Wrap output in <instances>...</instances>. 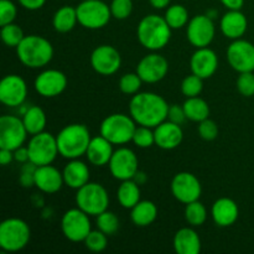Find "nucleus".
Listing matches in <instances>:
<instances>
[{
	"instance_id": "7c9ffc66",
	"label": "nucleus",
	"mask_w": 254,
	"mask_h": 254,
	"mask_svg": "<svg viewBox=\"0 0 254 254\" xmlns=\"http://www.w3.org/2000/svg\"><path fill=\"white\" fill-rule=\"evenodd\" d=\"M138 184L130 179V180H124L119 185L118 191H117V198L122 207L124 208H133L136 203L140 201V189Z\"/></svg>"
},
{
	"instance_id": "4c0bfd02",
	"label": "nucleus",
	"mask_w": 254,
	"mask_h": 254,
	"mask_svg": "<svg viewBox=\"0 0 254 254\" xmlns=\"http://www.w3.org/2000/svg\"><path fill=\"white\" fill-rule=\"evenodd\" d=\"M133 141L138 148L146 149L150 148L155 144V134L151 130V128L144 126L136 127L135 131L133 135Z\"/></svg>"
},
{
	"instance_id": "4468645a",
	"label": "nucleus",
	"mask_w": 254,
	"mask_h": 254,
	"mask_svg": "<svg viewBox=\"0 0 254 254\" xmlns=\"http://www.w3.org/2000/svg\"><path fill=\"white\" fill-rule=\"evenodd\" d=\"M171 192L176 200L188 205L200 198L202 188L198 179L193 174L183 171L174 176L171 181Z\"/></svg>"
},
{
	"instance_id": "f704fd0d",
	"label": "nucleus",
	"mask_w": 254,
	"mask_h": 254,
	"mask_svg": "<svg viewBox=\"0 0 254 254\" xmlns=\"http://www.w3.org/2000/svg\"><path fill=\"white\" fill-rule=\"evenodd\" d=\"M119 218L117 217L116 213L111 211H104L101 215L97 216V228L106 233L107 236H113L118 232L119 230Z\"/></svg>"
},
{
	"instance_id": "c9c22d12",
	"label": "nucleus",
	"mask_w": 254,
	"mask_h": 254,
	"mask_svg": "<svg viewBox=\"0 0 254 254\" xmlns=\"http://www.w3.org/2000/svg\"><path fill=\"white\" fill-rule=\"evenodd\" d=\"M24 37L25 35L22 29L19 25L14 24V22L5 25V26H1V39L2 42L6 46L15 47L16 49L20 42L24 40Z\"/></svg>"
},
{
	"instance_id": "2eb2a0df",
	"label": "nucleus",
	"mask_w": 254,
	"mask_h": 254,
	"mask_svg": "<svg viewBox=\"0 0 254 254\" xmlns=\"http://www.w3.org/2000/svg\"><path fill=\"white\" fill-rule=\"evenodd\" d=\"M227 61L235 71H254V45L247 40H233L227 49Z\"/></svg>"
},
{
	"instance_id": "b1692460",
	"label": "nucleus",
	"mask_w": 254,
	"mask_h": 254,
	"mask_svg": "<svg viewBox=\"0 0 254 254\" xmlns=\"http://www.w3.org/2000/svg\"><path fill=\"white\" fill-rule=\"evenodd\" d=\"M220 26L221 31L227 39L238 40L247 31L248 21L241 10H228L221 19Z\"/></svg>"
},
{
	"instance_id": "ddd939ff",
	"label": "nucleus",
	"mask_w": 254,
	"mask_h": 254,
	"mask_svg": "<svg viewBox=\"0 0 254 254\" xmlns=\"http://www.w3.org/2000/svg\"><path fill=\"white\" fill-rule=\"evenodd\" d=\"M109 170L117 180H130L139 170L138 158L129 148H119L112 155L109 161Z\"/></svg>"
},
{
	"instance_id": "aec40b11",
	"label": "nucleus",
	"mask_w": 254,
	"mask_h": 254,
	"mask_svg": "<svg viewBox=\"0 0 254 254\" xmlns=\"http://www.w3.org/2000/svg\"><path fill=\"white\" fill-rule=\"evenodd\" d=\"M191 72L202 79L210 78L218 68V57L213 50L208 47L197 49L190 60Z\"/></svg>"
},
{
	"instance_id": "c85d7f7f",
	"label": "nucleus",
	"mask_w": 254,
	"mask_h": 254,
	"mask_svg": "<svg viewBox=\"0 0 254 254\" xmlns=\"http://www.w3.org/2000/svg\"><path fill=\"white\" fill-rule=\"evenodd\" d=\"M77 22H78V17H77L76 7H72L69 5H64V6L60 7L55 12L54 19H52L54 29L57 32H61V34H66V32L73 30Z\"/></svg>"
},
{
	"instance_id": "393cba45",
	"label": "nucleus",
	"mask_w": 254,
	"mask_h": 254,
	"mask_svg": "<svg viewBox=\"0 0 254 254\" xmlns=\"http://www.w3.org/2000/svg\"><path fill=\"white\" fill-rule=\"evenodd\" d=\"M113 144L107 140L104 136H94L91 139L88 149H87V160L94 166L108 165L113 155Z\"/></svg>"
},
{
	"instance_id": "0eeeda50",
	"label": "nucleus",
	"mask_w": 254,
	"mask_h": 254,
	"mask_svg": "<svg viewBox=\"0 0 254 254\" xmlns=\"http://www.w3.org/2000/svg\"><path fill=\"white\" fill-rule=\"evenodd\" d=\"M76 205L87 215L97 217L108 208L109 195L101 184L88 183L77 190Z\"/></svg>"
},
{
	"instance_id": "864d4df0",
	"label": "nucleus",
	"mask_w": 254,
	"mask_h": 254,
	"mask_svg": "<svg viewBox=\"0 0 254 254\" xmlns=\"http://www.w3.org/2000/svg\"><path fill=\"white\" fill-rule=\"evenodd\" d=\"M133 180L135 181L138 185H143V184H145L146 180H148V176H146V174L144 173V171L138 170V173L135 174V176L133 178Z\"/></svg>"
},
{
	"instance_id": "de8ad7c7",
	"label": "nucleus",
	"mask_w": 254,
	"mask_h": 254,
	"mask_svg": "<svg viewBox=\"0 0 254 254\" xmlns=\"http://www.w3.org/2000/svg\"><path fill=\"white\" fill-rule=\"evenodd\" d=\"M19 4L21 5L24 9L30 10V11H35V10L41 9L45 5L46 0H17Z\"/></svg>"
},
{
	"instance_id": "5701e85b",
	"label": "nucleus",
	"mask_w": 254,
	"mask_h": 254,
	"mask_svg": "<svg viewBox=\"0 0 254 254\" xmlns=\"http://www.w3.org/2000/svg\"><path fill=\"white\" fill-rule=\"evenodd\" d=\"M212 220L218 227H230L235 225L240 216L238 205L228 197H221L212 205Z\"/></svg>"
},
{
	"instance_id": "f3484780",
	"label": "nucleus",
	"mask_w": 254,
	"mask_h": 254,
	"mask_svg": "<svg viewBox=\"0 0 254 254\" xmlns=\"http://www.w3.org/2000/svg\"><path fill=\"white\" fill-rule=\"evenodd\" d=\"M27 96V86L17 74H7L0 82V101L7 107H20Z\"/></svg>"
},
{
	"instance_id": "4be33fe9",
	"label": "nucleus",
	"mask_w": 254,
	"mask_h": 254,
	"mask_svg": "<svg viewBox=\"0 0 254 254\" xmlns=\"http://www.w3.org/2000/svg\"><path fill=\"white\" fill-rule=\"evenodd\" d=\"M155 134V144L164 150H173L178 148L184 139L183 129L180 124L165 121L159 124L154 130Z\"/></svg>"
},
{
	"instance_id": "dca6fc26",
	"label": "nucleus",
	"mask_w": 254,
	"mask_h": 254,
	"mask_svg": "<svg viewBox=\"0 0 254 254\" xmlns=\"http://www.w3.org/2000/svg\"><path fill=\"white\" fill-rule=\"evenodd\" d=\"M92 68L102 76H112L122 66V56L118 50L109 45L96 47L91 55Z\"/></svg>"
},
{
	"instance_id": "a878e982",
	"label": "nucleus",
	"mask_w": 254,
	"mask_h": 254,
	"mask_svg": "<svg viewBox=\"0 0 254 254\" xmlns=\"http://www.w3.org/2000/svg\"><path fill=\"white\" fill-rule=\"evenodd\" d=\"M62 175H64V185L73 190H78L89 183L91 174H89L88 166L83 161L73 159L64 166Z\"/></svg>"
},
{
	"instance_id": "7ed1b4c3",
	"label": "nucleus",
	"mask_w": 254,
	"mask_h": 254,
	"mask_svg": "<svg viewBox=\"0 0 254 254\" xmlns=\"http://www.w3.org/2000/svg\"><path fill=\"white\" fill-rule=\"evenodd\" d=\"M19 61L29 68H41L49 64L54 57L51 42L39 35H29L16 47Z\"/></svg>"
},
{
	"instance_id": "423d86ee",
	"label": "nucleus",
	"mask_w": 254,
	"mask_h": 254,
	"mask_svg": "<svg viewBox=\"0 0 254 254\" xmlns=\"http://www.w3.org/2000/svg\"><path fill=\"white\" fill-rule=\"evenodd\" d=\"M136 129V123L131 116L116 113L107 117L101 124V135L113 145H124L133 140L134 131Z\"/></svg>"
},
{
	"instance_id": "603ef678",
	"label": "nucleus",
	"mask_w": 254,
	"mask_h": 254,
	"mask_svg": "<svg viewBox=\"0 0 254 254\" xmlns=\"http://www.w3.org/2000/svg\"><path fill=\"white\" fill-rule=\"evenodd\" d=\"M170 1L171 0H149V2H150L151 6H153L154 9H158V10L169 7Z\"/></svg>"
},
{
	"instance_id": "bb28decb",
	"label": "nucleus",
	"mask_w": 254,
	"mask_h": 254,
	"mask_svg": "<svg viewBox=\"0 0 254 254\" xmlns=\"http://www.w3.org/2000/svg\"><path fill=\"white\" fill-rule=\"evenodd\" d=\"M174 250L178 254H198L201 252V240L192 228H181L174 237Z\"/></svg>"
},
{
	"instance_id": "79ce46f5",
	"label": "nucleus",
	"mask_w": 254,
	"mask_h": 254,
	"mask_svg": "<svg viewBox=\"0 0 254 254\" xmlns=\"http://www.w3.org/2000/svg\"><path fill=\"white\" fill-rule=\"evenodd\" d=\"M237 89L243 97L254 96V73L253 72H243L237 78Z\"/></svg>"
},
{
	"instance_id": "2f4dec72",
	"label": "nucleus",
	"mask_w": 254,
	"mask_h": 254,
	"mask_svg": "<svg viewBox=\"0 0 254 254\" xmlns=\"http://www.w3.org/2000/svg\"><path fill=\"white\" fill-rule=\"evenodd\" d=\"M184 111H185L186 118L190 119L192 122H200L205 121L210 116V107H208L207 102L205 99L200 98V97H190L186 99L183 104Z\"/></svg>"
},
{
	"instance_id": "a211bd4d",
	"label": "nucleus",
	"mask_w": 254,
	"mask_h": 254,
	"mask_svg": "<svg viewBox=\"0 0 254 254\" xmlns=\"http://www.w3.org/2000/svg\"><path fill=\"white\" fill-rule=\"evenodd\" d=\"M169 71V62L159 54H149L139 61L136 73L145 83H156L165 78Z\"/></svg>"
},
{
	"instance_id": "49530a36",
	"label": "nucleus",
	"mask_w": 254,
	"mask_h": 254,
	"mask_svg": "<svg viewBox=\"0 0 254 254\" xmlns=\"http://www.w3.org/2000/svg\"><path fill=\"white\" fill-rule=\"evenodd\" d=\"M186 114L185 111H184L183 106H179V104H173V106L169 107L168 112V121L173 122V123L176 124H183L185 122Z\"/></svg>"
},
{
	"instance_id": "9d476101",
	"label": "nucleus",
	"mask_w": 254,
	"mask_h": 254,
	"mask_svg": "<svg viewBox=\"0 0 254 254\" xmlns=\"http://www.w3.org/2000/svg\"><path fill=\"white\" fill-rule=\"evenodd\" d=\"M61 230L71 242H83L92 231L89 215L78 207L66 211L61 221Z\"/></svg>"
},
{
	"instance_id": "72a5a7b5",
	"label": "nucleus",
	"mask_w": 254,
	"mask_h": 254,
	"mask_svg": "<svg viewBox=\"0 0 254 254\" xmlns=\"http://www.w3.org/2000/svg\"><path fill=\"white\" fill-rule=\"evenodd\" d=\"M185 220L192 227H200L207 220V210L200 201H193L186 205Z\"/></svg>"
},
{
	"instance_id": "a18cd8bd",
	"label": "nucleus",
	"mask_w": 254,
	"mask_h": 254,
	"mask_svg": "<svg viewBox=\"0 0 254 254\" xmlns=\"http://www.w3.org/2000/svg\"><path fill=\"white\" fill-rule=\"evenodd\" d=\"M37 166L31 161H27L22 165L20 170L19 181L24 188H31L35 186V173H36Z\"/></svg>"
},
{
	"instance_id": "f257e3e1",
	"label": "nucleus",
	"mask_w": 254,
	"mask_h": 254,
	"mask_svg": "<svg viewBox=\"0 0 254 254\" xmlns=\"http://www.w3.org/2000/svg\"><path fill=\"white\" fill-rule=\"evenodd\" d=\"M169 104L165 99L153 92L134 94L129 103V113L136 124L156 128L168 119Z\"/></svg>"
},
{
	"instance_id": "473e14b6",
	"label": "nucleus",
	"mask_w": 254,
	"mask_h": 254,
	"mask_svg": "<svg viewBox=\"0 0 254 254\" xmlns=\"http://www.w3.org/2000/svg\"><path fill=\"white\" fill-rule=\"evenodd\" d=\"M165 20L173 30L181 29L189 24V11L180 4L171 5L165 11Z\"/></svg>"
},
{
	"instance_id": "5fc2aeb1",
	"label": "nucleus",
	"mask_w": 254,
	"mask_h": 254,
	"mask_svg": "<svg viewBox=\"0 0 254 254\" xmlns=\"http://www.w3.org/2000/svg\"><path fill=\"white\" fill-rule=\"evenodd\" d=\"M206 15H208V16H210L211 19H215V17H216V15H217V12H216L215 10H208V11H207V14H206Z\"/></svg>"
},
{
	"instance_id": "e433bc0d",
	"label": "nucleus",
	"mask_w": 254,
	"mask_h": 254,
	"mask_svg": "<svg viewBox=\"0 0 254 254\" xmlns=\"http://www.w3.org/2000/svg\"><path fill=\"white\" fill-rule=\"evenodd\" d=\"M107 237H108V236H107L106 233H103L102 231H99L98 228H97L96 231H91V232H89V235L87 236L86 240L83 241L84 246H86L87 250H89L91 252H103L107 248V245H108Z\"/></svg>"
},
{
	"instance_id": "f8f14e48",
	"label": "nucleus",
	"mask_w": 254,
	"mask_h": 254,
	"mask_svg": "<svg viewBox=\"0 0 254 254\" xmlns=\"http://www.w3.org/2000/svg\"><path fill=\"white\" fill-rule=\"evenodd\" d=\"M215 34L216 29L213 19H211L208 15H196L189 21L186 35H188L189 42L196 49L208 47L215 37Z\"/></svg>"
},
{
	"instance_id": "3c124183",
	"label": "nucleus",
	"mask_w": 254,
	"mask_h": 254,
	"mask_svg": "<svg viewBox=\"0 0 254 254\" xmlns=\"http://www.w3.org/2000/svg\"><path fill=\"white\" fill-rule=\"evenodd\" d=\"M221 2L228 10H241L245 4V0H221Z\"/></svg>"
},
{
	"instance_id": "1a4fd4ad",
	"label": "nucleus",
	"mask_w": 254,
	"mask_h": 254,
	"mask_svg": "<svg viewBox=\"0 0 254 254\" xmlns=\"http://www.w3.org/2000/svg\"><path fill=\"white\" fill-rule=\"evenodd\" d=\"M27 149H29L30 161L36 166L50 165L60 154L56 136L46 131L32 135L27 144Z\"/></svg>"
},
{
	"instance_id": "c756f323",
	"label": "nucleus",
	"mask_w": 254,
	"mask_h": 254,
	"mask_svg": "<svg viewBox=\"0 0 254 254\" xmlns=\"http://www.w3.org/2000/svg\"><path fill=\"white\" fill-rule=\"evenodd\" d=\"M22 122H24L27 133L35 135L44 131L46 128V114L40 107L31 106L22 113Z\"/></svg>"
},
{
	"instance_id": "6ab92c4d",
	"label": "nucleus",
	"mask_w": 254,
	"mask_h": 254,
	"mask_svg": "<svg viewBox=\"0 0 254 254\" xmlns=\"http://www.w3.org/2000/svg\"><path fill=\"white\" fill-rule=\"evenodd\" d=\"M34 87L40 96L45 98H54L66 89L67 77L59 69H46L36 77Z\"/></svg>"
},
{
	"instance_id": "f03ea898",
	"label": "nucleus",
	"mask_w": 254,
	"mask_h": 254,
	"mask_svg": "<svg viewBox=\"0 0 254 254\" xmlns=\"http://www.w3.org/2000/svg\"><path fill=\"white\" fill-rule=\"evenodd\" d=\"M171 27L165 17L156 14L146 15L140 20L136 29V36L143 47L150 51H159L169 44L171 37Z\"/></svg>"
},
{
	"instance_id": "ea45409f",
	"label": "nucleus",
	"mask_w": 254,
	"mask_h": 254,
	"mask_svg": "<svg viewBox=\"0 0 254 254\" xmlns=\"http://www.w3.org/2000/svg\"><path fill=\"white\" fill-rule=\"evenodd\" d=\"M203 88V79L201 77L196 76V74H190V76L185 77L181 83V92L185 97L190 98V97H197L202 92Z\"/></svg>"
},
{
	"instance_id": "a19ab883",
	"label": "nucleus",
	"mask_w": 254,
	"mask_h": 254,
	"mask_svg": "<svg viewBox=\"0 0 254 254\" xmlns=\"http://www.w3.org/2000/svg\"><path fill=\"white\" fill-rule=\"evenodd\" d=\"M109 6H111L112 17L117 20L128 19L133 11V1L131 0H112Z\"/></svg>"
},
{
	"instance_id": "58836bf2",
	"label": "nucleus",
	"mask_w": 254,
	"mask_h": 254,
	"mask_svg": "<svg viewBox=\"0 0 254 254\" xmlns=\"http://www.w3.org/2000/svg\"><path fill=\"white\" fill-rule=\"evenodd\" d=\"M141 83H143V79L139 77L136 72L135 73H126L119 79V89L122 91V93L131 96V94L138 93Z\"/></svg>"
},
{
	"instance_id": "6e6552de",
	"label": "nucleus",
	"mask_w": 254,
	"mask_h": 254,
	"mask_svg": "<svg viewBox=\"0 0 254 254\" xmlns=\"http://www.w3.org/2000/svg\"><path fill=\"white\" fill-rule=\"evenodd\" d=\"M76 10L79 25L84 29H102L112 17L111 6L102 0H83L77 5Z\"/></svg>"
},
{
	"instance_id": "412c9836",
	"label": "nucleus",
	"mask_w": 254,
	"mask_h": 254,
	"mask_svg": "<svg viewBox=\"0 0 254 254\" xmlns=\"http://www.w3.org/2000/svg\"><path fill=\"white\" fill-rule=\"evenodd\" d=\"M64 185V175L55 166L51 164L37 166L35 173V186L40 191L45 193H56Z\"/></svg>"
},
{
	"instance_id": "37998d69",
	"label": "nucleus",
	"mask_w": 254,
	"mask_h": 254,
	"mask_svg": "<svg viewBox=\"0 0 254 254\" xmlns=\"http://www.w3.org/2000/svg\"><path fill=\"white\" fill-rule=\"evenodd\" d=\"M17 9L11 0H0V26L14 22Z\"/></svg>"
},
{
	"instance_id": "09e8293b",
	"label": "nucleus",
	"mask_w": 254,
	"mask_h": 254,
	"mask_svg": "<svg viewBox=\"0 0 254 254\" xmlns=\"http://www.w3.org/2000/svg\"><path fill=\"white\" fill-rule=\"evenodd\" d=\"M14 160L17 161V163L25 164L27 161H30V155H29V149L27 146H20L16 150H14Z\"/></svg>"
},
{
	"instance_id": "39448f33",
	"label": "nucleus",
	"mask_w": 254,
	"mask_h": 254,
	"mask_svg": "<svg viewBox=\"0 0 254 254\" xmlns=\"http://www.w3.org/2000/svg\"><path fill=\"white\" fill-rule=\"evenodd\" d=\"M29 225L20 218H7L0 225V247L9 253L24 250L30 242Z\"/></svg>"
},
{
	"instance_id": "8fccbe9b",
	"label": "nucleus",
	"mask_w": 254,
	"mask_h": 254,
	"mask_svg": "<svg viewBox=\"0 0 254 254\" xmlns=\"http://www.w3.org/2000/svg\"><path fill=\"white\" fill-rule=\"evenodd\" d=\"M12 160H14V151L9 150V149L0 148V164H1L2 166H6L9 165Z\"/></svg>"
},
{
	"instance_id": "9b49d317",
	"label": "nucleus",
	"mask_w": 254,
	"mask_h": 254,
	"mask_svg": "<svg viewBox=\"0 0 254 254\" xmlns=\"http://www.w3.org/2000/svg\"><path fill=\"white\" fill-rule=\"evenodd\" d=\"M27 130L22 119L16 116H2L0 118V148L16 150L24 145Z\"/></svg>"
},
{
	"instance_id": "cd10ccee",
	"label": "nucleus",
	"mask_w": 254,
	"mask_h": 254,
	"mask_svg": "<svg viewBox=\"0 0 254 254\" xmlns=\"http://www.w3.org/2000/svg\"><path fill=\"white\" fill-rule=\"evenodd\" d=\"M158 217V208L151 201H139L130 212L131 222L138 227H148Z\"/></svg>"
},
{
	"instance_id": "c03bdc74",
	"label": "nucleus",
	"mask_w": 254,
	"mask_h": 254,
	"mask_svg": "<svg viewBox=\"0 0 254 254\" xmlns=\"http://www.w3.org/2000/svg\"><path fill=\"white\" fill-rule=\"evenodd\" d=\"M198 134L206 141L215 140L218 136V126L212 119H205L198 123Z\"/></svg>"
},
{
	"instance_id": "20e7f679",
	"label": "nucleus",
	"mask_w": 254,
	"mask_h": 254,
	"mask_svg": "<svg viewBox=\"0 0 254 254\" xmlns=\"http://www.w3.org/2000/svg\"><path fill=\"white\" fill-rule=\"evenodd\" d=\"M91 139V133L83 124L64 127L56 136L60 155L68 160L79 159L86 155Z\"/></svg>"
}]
</instances>
